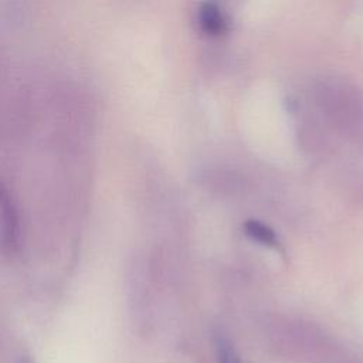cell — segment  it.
Instances as JSON below:
<instances>
[{
	"label": "cell",
	"mask_w": 363,
	"mask_h": 363,
	"mask_svg": "<svg viewBox=\"0 0 363 363\" xmlns=\"http://www.w3.org/2000/svg\"><path fill=\"white\" fill-rule=\"evenodd\" d=\"M218 363H242L234 345L224 336H218L216 342Z\"/></svg>",
	"instance_id": "obj_5"
},
{
	"label": "cell",
	"mask_w": 363,
	"mask_h": 363,
	"mask_svg": "<svg viewBox=\"0 0 363 363\" xmlns=\"http://www.w3.org/2000/svg\"><path fill=\"white\" fill-rule=\"evenodd\" d=\"M0 224H1V244L6 250L13 251L18 245L20 238V218L16 201L3 183H0Z\"/></svg>",
	"instance_id": "obj_2"
},
{
	"label": "cell",
	"mask_w": 363,
	"mask_h": 363,
	"mask_svg": "<svg viewBox=\"0 0 363 363\" xmlns=\"http://www.w3.org/2000/svg\"><path fill=\"white\" fill-rule=\"evenodd\" d=\"M318 106L326 116L342 128L363 126L362 94L347 81L339 78H323L313 88Z\"/></svg>",
	"instance_id": "obj_1"
},
{
	"label": "cell",
	"mask_w": 363,
	"mask_h": 363,
	"mask_svg": "<svg viewBox=\"0 0 363 363\" xmlns=\"http://www.w3.org/2000/svg\"><path fill=\"white\" fill-rule=\"evenodd\" d=\"M244 230H245V234L252 241H257L265 247L278 248V245H279L275 231L269 225H267L258 220H248L244 224Z\"/></svg>",
	"instance_id": "obj_4"
},
{
	"label": "cell",
	"mask_w": 363,
	"mask_h": 363,
	"mask_svg": "<svg viewBox=\"0 0 363 363\" xmlns=\"http://www.w3.org/2000/svg\"><path fill=\"white\" fill-rule=\"evenodd\" d=\"M196 21L200 33L211 38H220L230 31V20L224 9L214 0H204L200 3Z\"/></svg>",
	"instance_id": "obj_3"
},
{
	"label": "cell",
	"mask_w": 363,
	"mask_h": 363,
	"mask_svg": "<svg viewBox=\"0 0 363 363\" xmlns=\"http://www.w3.org/2000/svg\"><path fill=\"white\" fill-rule=\"evenodd\" d=\"M17 363H34V362H33V359H31L30 356H26V354H24V356H21V357L18 359Z\"/></svg>",
	"instance_id": "obj_6"
}]
</instances>
